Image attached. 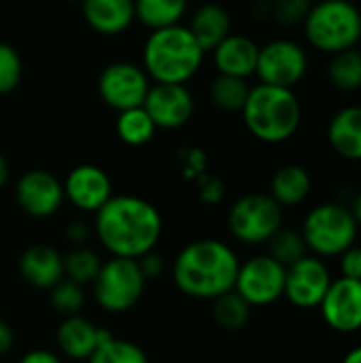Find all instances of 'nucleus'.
<instances>
[{"label": "nucleus", "mask_w": 361, "mask_h": 363, "mask_svg": "<svg viewBox=\"0 0 361 363\" xmlns=\"http://www.w3.org/2000/svg\"><path fill=\"white\" fill-rule=\"evenodd\" d=\"M85 302H87L85 287L66 277L49 289V304L62 317L81 315V311L85 308Z\"/></svg>", "instance_id": "2f4dec72"}, {"label": "nucleus", "mask_w": 361, "mask_h": 363, "mask_svg": "<svg viewBox=\"0 0 361 363\" xmlns=\"http://www.w3.org/2000/svg\"><path fill=\"white\" fill-rule=\"evenodd\" d=\"M260 47L255 40L243 34H228L215 49H213V64L219 74L249 79L255 74L257 68Z\"/></svg>", "instance_id": "a211bd4d"}, {"label": "nucleus", "mask_w": 361, "mask_h": 363, "mask_svg": "<svg viewBox=\"0 0 361 363\" xmlns=\"http://www.w3.org/2000/svg\"><path fill=\"white\" fill-rule=\"evenodd\" d=\"M13 347H15V330L4 319H0V357L9 355Z\"/></svg>", "instance_id": "ea45409f"}, {"label": "nucleus", "mask_w": 361, "mask_h": 363, "mask_svg": "<svg viewBox=\"0 0 361 363\" xmlns=\"http://www.w3.org/2000/svg\"><path fill=\"white\" fill-rule=\"evenodd\" d=\"M204 49L187 26L151 30L143 47V68L155 83H187L204 62Z\"/></svg>", "instance_id": "7ed1b4c3"}, {"label": "nucleus", "mask_w": 361, "mask_h": 363, "mask_svg": "<svg viewBox=\"0 0 361 363\" xmlns=\"http://www.w3.org/2000/svg\"><path fill=\"white\" fill-rule=\"evenodd\" d=\"M330 81L340 91H355L361 87V51L345 49L334 53L330 62Z\"/></svg>", "instance_id": "c85d7f7f"}, {"label": "nucleus", "mask_w": 361, "mask_h": 363, "mask_svg": "<svg viewBox=\"0 0 361 363\" xmlns=\"http://www.w3.org/2000/svg\"><path fill=\"white\" fill-rule=\"evenodd\" d=\"M100 332L102 328H98L87 317L70 315L64 317L62 323L57 325L55 342L64 357L74 362H87L100 345Z\"/></svg>", "instance_id": "6ab92c4d"}, {"label": "nucleus", "mask_w": 361, "mask_h": 363, "mask_svg": "<svg viewBox=\"0 0 361 363\" xmlns=\"http://www.w3.org/2000/svg\"><path fill=\"white\" fill-rule=\"evenodd\" d=\"M64 185L49 170H28L15 183V202L32 219H49L64 204Z\"/></svg>", "instance_id": "ddd939ff"}, {"label": "nucleus", "mask_w": 361, "mask_h": 363, "mask_svg": "<svg viewBox=\"0 0 361 363\" xmlns=\"http://www.w3.org/2000/svg\"><path fill=\"white\" fill-rule=\"evenodd\" d=\"M249 83L240 77L219 74L211 85V100L217 108L226 113H240L249 98Z\"/></svg>", "instance_id": "bb28decb"}, {"label": "nucleus", "mask_w": 361, "mask_h": 363, "mask_svg": "<svg viewBox=\"0 0 361 363\" xmlns=\"http://www.w3.org/2000/svg\"><path fill=\"white\" fill-rule=\"evenodd\" d=\"M198 194H200V202L206 206H215L226 198V185L221 179L217 177H198Z\"/></svg>", "instance_id": "f704fd0d"}, {"label": "nucleus", "mask_w": 361, "mask_h": 363, "mask_svg": "<svg viewBox=\"0 0 361 363\" xmlns=\"http://www.w3.org/2000/svg\"><path fill=\"white\" fill-rule=\"evenodd\" d=\"M306 70L309 57L298 43L279 38L260 47L255 74L262 83L294 89V85H298L304 79Z\"/></svg>", "instance_id": "f8f14e48"}, {"label": "nucleus", "mask_w": 361, "mask_h": 363, "mask_svg": "<svg viewBox=\"0 0 361 363\" xmlns=\"http://www.w3.org/2000/svg\"><path fill=\"white\" fill-rule=\"evenodd\" d=\"M340 363H361V345L351 347V349L345 353V357L340 359Z\"/></svg>", "instance_id": "a19ab883"}, {"label": "nucleus", "mask_w": 361, "mask_h": 363, "mask_svg": "<svg viewBox=\"0 0 361 363\" xmlns=\"http://www.w3.org/2000/svg\"><path fill=\"white\" fill-rule=\"evenodd\" d=\"M287 268L268 253L253 255L238 266L234 291L251 306L266 308L283 300Z\"/></svg>", "instance_id": "1a4fd4ad"}, {"label": "nucleus", "mask_w": 361, "mask_h": 363, "mask_svg": "<svg viewBox=\"0 0 361 363\" xmlns=\"http://www.w3.org/2000/svg\"><path fill=\"white\" fill-rule=\"evenodd\" d=\"M87 26L104 36L126 32L136 19L134 0H81Z\"/></svg>", "instance_id": "aec40b11"}, {"label": "nucleus", "mask_w": 361, "mask_h": 363, "mask_svg": "<svg viewBox=\"0 0 361 363\" xmlns=\"http://www.w3.org/2000/svg\"><path fill=\"white\" fill-rule=\"evenodd\" d=\"M238 253L223 240L200 238L185 245L172 264L177 289L194 300H215L234 289Z\"/></svg>", "instance_id": "f03ea898"}, {"label": "nucleus", "mask_w": 361, "mask_h": 363, "mask_svg": "<svg viewBox=\"0 0 361 363\" xmlns=\"http://www.w3.org/2000/svg\"><path fill=\"white\" fill-rule=\"evenodd\" d=\"M64 198L81 213H98L113 196L111 177L94 164H81L64 179Z\"/></svg>", "instance_id": "dca6fc26"}, {"label": "nucleus", "mask_w": 361, "mask_h": 363, "mask_svg": "<svg viewBox=\"0 0 361 363\" xmlns=\"http://www.w3.org/2000/svg\"><path fill=\"white\" fill-rule=\"evenodd\" d=\"M313 189V179L306 168L298 164H287L281 166L270 181V196L283 206H298L302 204Z\"/></svg>", "instance_id": "5701e85b"}, {"label": "nucleus", "mask_w": 361, "mask_h": 363, "mask_svg": "<svg viewBox=\"0 0 361 363\" xmlns=\"http://www.w3.org/2000/svg\"><path fill=\"white\" fill-rule=\"evenodd\" d=\"M253 308L232 289L213 300V321L223 332H240L249 325Z\"/></svg>", "instance_id": "393cba45"}, {"label": "nucleus", "mask_w": 361, "mask_h": 363, "mask_svg": "<svg viewBox=\"0 0 361 363\" xmlns=\"http://www.w3.org/2000/svg\"><path fill=\"white\" fill-rule=\"evenodd\" d=\"M151 79L143 66L132 62H113L98 77V94L111 108L128 111L143 106Z\"/></svg>", "instance_id": "9b49d317"}, {"label": "nucleus", "mask_w": 361, "mask_h": 363, "mask_svg": "<svg viewBox=\"0 0 361 363\" xmlns=\"http://www.w3.org/2000/svg\"><path fill=\"white\" fill-rule=\"evenodd\" d=\"M143 108L162 130H179L194 117L196 100L183 83H155L149 87Z\"/></svg>", "instance_id": "2eb2a0df"}, {"label": "nucleus", "mask_w": 361, "mask_h": 363, "mask_svg": "<svg viewBox=\"0 0 361 363\" xmlns=\"http://www.w3.org/2000/svg\"><path fill=\"white\" fill-rule=\"evenodd\" d=\"M115 130H117V136L126 145H130V147H143V145H147V143L153 140L157 128L151 121V117L147 115V111L143 106H136V108L119 111Z\"/></svg>", "instance_id": "a878e982"}, {"label": "nucleus", "mask_w": 361, "mask_h": 363, "mask_svg": "<svg viewBox=\"0 0 361 363\" xmlns=\"http://www.w3.org/2000/svg\"><path fill=\"white\" fill-rule=\"evenodd\" d=\"M23 77V62L19 51L0 40V96L15 91Z\"/></svg>", "instance_id": "473e14b6"}, {"label": "nucleus", "mask_w": 361, "mask_h": 363, "mask_svg": "<svg viewBox=\"0 0 361 363\" xmlns=\"http://www.w3.org/2000/svg\"><path fill=\"white\" fill-rule=\"evenodd\" d=\"M91 234H94V228H91L87 221H83V219H72V221L66 225V230H64V238H66L72 247H85V245L89 242Z\"/></svg>", "instance_id": "e433bc0d"}, {"label": "nucleus", "mask_w": 361, "mask_h": 363, "mask_svg": "<svg viewBox=\"0 0 361 363\" xmlns=\"http://www.w3.org/2000/svg\"><path fill=\"white\" fill-rule=\"evenodd\" d=\"M302 23L309 43L323 53L351 49L361 38V13L349 0H319Z\"/></svg>", "instance_id": "39448f33"}, {"label": "nucleus", "mask_w": 361, "mask_h": 363, "mask_svg": "<svg viewBox=\"0 0 361 363\" xmlns=\"http://www.w3.org/2000/svg\"><path fill=\"white\" fill-rule=\"evenodd\" d=\"M266 245H268V255L274 257L285 268H289L291 264H296L298 259L309 255V249H306V242L302 238V232L294 230V228H285L283 225Z\"/></svg>", "instance_id": "c756f323"}, {"label": "nucleus", "mask_w": 361, "mask_h": 363, "mask_svg": "<svg viewBox=\"0 0 361 363\" xmlns=\"http://www.w3.org/2000/svg\"><path fill=\"white\" fill-rule=\"evenodd\" d=\"M240 113L247 130L268 145L289 140L298 132L302 119V106L294 89L266 83L251 87Z\"/></svg>", "instance_id": "20e7f679"}, {"label": "nucleus", "mask_w": 361, "mask_h": 363, "mask_svg": "<svg viewBox=\"0 0 361 363\" xmlns=\"http://www.w3.org/2000/svg\"><path fill=\"white\" fill-rule=\"evenodd\" d=\"M300 232L311 255L330 259L338 257L343 251L357 242L360 225L355 223L349 206L338 202H323L306 213Z\"/></svg>", "instance_id": "423d86ee"}, {"label": "nucleus", "mask_w": 361, "mask_h": 363, "mask_svg": "<svg viewBox=\"0 0 361 363\" xmlns=\"http://www.w3.org/2000/svg\"><path fill=\"white\" fill-rule=\"evenodd\" d=\"M145 287L147 279L136 259L111 255V259L102 262V268L91 283V296L102 311L123 315L140 302Z\"/></svg>", "instance_id": "0eeeda50"}, {"label": "nucleus", "mask_w": 361, "mask_h": 363, "mask_svg": "<svg viewBox=\"0 0 361 363\" xmlns=\"http://www.w3.org/2000/svg\"><path fill=\"white\" fill-rule=\"evenodd\" d=\"M94 236L113 257L138 259L153 251L162 238L164 221L155 204L138 196H111L94 213Z\"/></svg>", "instance_id": "f257e3e1"}, {"label": "nucleus", "mask_w": 361, "mask_h": 363, "mask_svg": "<svg viewBox=\"0 0 361 363\" xmlns=\"http://www.w3.org/2000/svg\"><path fill=\"white\" fill-rule=\"evenodd\" d=\"M283 228V206L270 194H247L228 211L230 234L249 247L266 245Z\"/></svg>", "instance_id": "6e6552de"}, {"label": "nucleus", "mask_w": 361, "mask_h": 363, "mask_svg": "<svg viewBox=\"0 0 361 363\" xmlns=\"http://www.w3.org/2000/svg\"><path fill=\"white\" fill-rule=\"evenodd\" d=\"M17 363H64V362H62V357H60L57 353H53V351H49V349H32V351L23 353Z\"/></svg>", "instance_id": "58836bf2"}, {"label": "nucleus", "mask_w": 361, "mask_h": 363, "mask_svg": "<svg viewBox=\"0 0 361 363\" xmlns=\"http://www.w3.org/2000/svg\"><path fill=\"white\" fill-rule=\"evenodd\" d=\"M102 268V259L100 255L85 247H70V251L64 255V277L87 287L94 283V279L98 277Z\"/></svg>", "instance_id": "cd10ccee"}, {"label": "nucleus", "mask_w": 361, "mask_h": 363, "mask_svg": "<svg viewBox=\"0 0 361 363\" xmlns=\"http://www.w3.org/2000/svg\"><path fill=\"white\" fill-rule=\"evenodd\" d=\"M328 140L340 157L361 162V106H347L332 117Z\"/></svg>", "instance_id": "4be33fe9"}, {"label": "nucleus", "mask_w": 361, "mask_h": 363, "mask_svg": "<svg viewBox=\"0 0 361 363\" xmlns=\"http://www.w3.org/2000/svg\"><path fill=\"white\" fill-rule=\"evenodd\" d=\"M332 281L334 274L326 259L309 253L287 268L283 298L298 311H317Z\"/></svg>", "instance_id": "9d476101"}, {"label": "nucleus", "mask_w": 361, "mask_h": 363, "mask_svg": "<svg viewBox=\"0 0 361 363\" xmlns=\"http://www.w3.org/2000/svg\"><path fill=\"white\" fill-rule=\"evenodd\" d=\"M17 272L32 289L49 291L64 279V255L45 242L30 245L17 259Z\"/></svg>", "instance_id": "f3484780"}, {"label": "nucleus", "mask_w": 361, "mask_h": 363, "mask_svg": "<svg viewBox=\"0 0 361 363\" xmlns=\"http://www.w3.org/2000/svg\"><path fill=\"white\" fill-rule=\"evenodd\" d=\"M338 277L361 281V245L355 242L338 255Z\"/></svg>", "instance_id": "c9c22d12"}, {"label": "nucleus", "mask_w": 361, "mask_h": 363, "mask_svg": "<svg viewBox=\"0 0 361 363\" xmlns=\"http://www.w3.org/2000/svg\"><path fill=\"white\" fill-rule=\"evenodd\" d=\"M187 28L204 51H213L232 32V19L221 4L209 2L191 13Z\"/></svg>", "instance_id": "412c9836"}, {"label": "nucleus", "mask_w": 361, "mask_h": 363, "mask_svg": "<svg viewBox=\"0 0 361 363\" xmlns=\"http://www.w3.org/2000/svg\"><path fill=\"white\" fill-rule=\"evenodd\" d=\"M262 2H274V0H262Z\"/></svg>", "instance_id": "c03bdc74"}, {"label": "nucleus", "mask_w": 361, "mask_h": 363, "mask_svg": "<svg viewBox=\"0 0 361 363\" xmlns=\"http://www.w3.org/2000/svg\"><path fill=\"white\" fill-rule=\"evenodd\" d=\"M87 363H149V357L143 347L123 338H109L106 342L98 345Z\"/></svg>", "instance_id": "7c9ffc66"}, {"label": "nucleus", "mask_w": 361, "mask_h": 363, "mask_svg": "<svg viewBox=\"0 0 361 363\" xmlns=\"http://www.w3.org/2000/svg\"><path fill=\"white\" fill-rule=\"evenodd\" d=\"M136 19L149 30L177 26L187 13V0H134Z\"/></svg>", "instance_id": "b1692460"}, {"label": "nucleus", "mask_w": 361, "mask_h": 363, "mask_svg": "<svg viewBox=\"0 0 361 363\" xmlns=\"http://www.w3.org/2000/svg\"><path fill=\"white\" fill-rule=\"evenodd\" d=\"M317 311L323 323L336 334L351 336L361 332V281L334 277Z\"/></svg>", "instance_id": "4468645a"}, {"label": "nucleus", "mask_w": 361, "mask_h": 363, "mask_svg": "<svg viewBox=\"0 0 361 363\" xmlns=\"http://www.w3.org/2000/svg\"><path fill=\"white\" fill-rule=\"evenodd\" d=\"M349 211H351V215H353L355 223L361 228V191L355 196V198H353V202H351Z\"/></svg>", "instance_id": "79ce46f5"}, {"label": "nucleus", "mask_w": 361, "mask_h": 363, "mask_svg": "<svg viewBox=\"0 0 361 363\" xmlns=\"http://www.w3.org/2000/svg\"><path fill=\"white\" fill-rule=\"evenodd\" d=\"M9 174H11V170H9V162H6V157L0 153V189L6 185V181H9Z\"/></svg>", "instance_id": "37998d69"}, {"label": "nucleus", "mask_w": 361, "mask_h": 363, "mask_svg": "<svg viewBox=\"0 0 361 363\" xmlns=\"http://www.w3.org/2000/svg\"><path fill=\"white\" fill-rule=\"evenodd\" d=\"M311 0H274L272 15L283 26H296L304 21V17L311 11Z\"/></svg>", "instance_id": "72a5a7b5"}, {"label": "nucleus", "mask_w": 361, "mask_h": 363, "mask_svg": "<svg viewBox=\"0 0 361 363\" xmlns=\"http://www.w3.org/2000/svg\"><path fill=\"white\" fill-rule=\"evenodd\" d=\"M136 262H138L140 272L145 274V279H147V281L162 277V272L166 270V259H164L155 249H153V251H149V253H145V255H143V257H138Z\"/></svg>", "instance_id": "4c0bfd02"}, {"label": "nucleus", "mask_w": 361, "mask_h": 363, "mask_svg": "<svg viewBox=\"0 0 361 363\" xmlns=\"http://www.w3.org/2000/svg\"><path fill=\"white\" fill-rule=\"evenodd\" d=\"M72 2H81V0H72Z\"/></svg>", "instance_id": "a18cd8bd"}]
</instances>
